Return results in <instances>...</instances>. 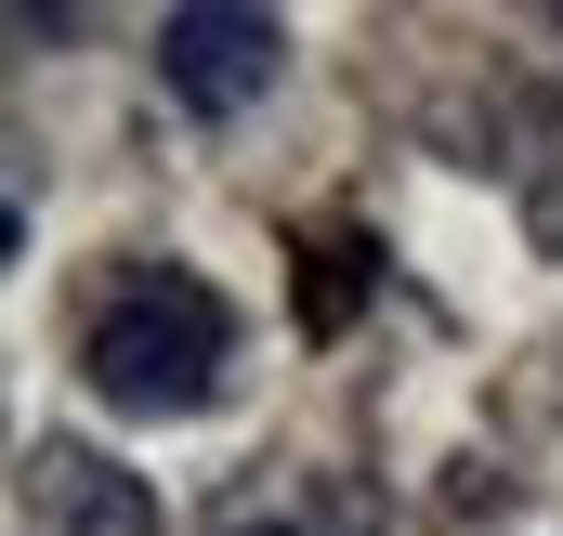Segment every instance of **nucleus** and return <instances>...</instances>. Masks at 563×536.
Returning a JSON list of instances; mask_svg holds the SVG:
<instances>
[{"label": "nucleus", "mask_w": 563, "mask_h": 536, "mask_svg": "<svg viewBox=\"0 0 563 536\" xmlns=\"http://www.w3.org/2000/svg\"><path fill=\"white\" fill-rule=\"evenodd\" d=\"M26 524L40 536H157V498L106 445H40L26 458Z\"/></svg>", "instance_id": "7ed1b4c3"}, {"label": "nucleus", "mask_w": 563, "mask_h": 536, "mask_svg": "<svg viewBox=\"0 0 563 536\" xmlns=\"http://www.w3.org/2000/svg\"><path fill=\"white\" fill-rule=\"evenodd\" d=\"M236 367V301L184 263H119L79 301V380L119 418H197Z\"/></svg>", "instance_id": "f257e3e1"}, {"label": "nucleus", "mask_w": 563, "mask_h": 536, "mask_svg": "<svg viewBox=\"0 0 563 536\" xmlns=\"http://www.w3.org/2000/svg\"><path fill=\"white\" fill-rule=\"evenodd\" d=\"M288 66V26L276 13H236V0H184L170 26H157V79H170V105H197V119H236V105H263Z\"/></svg>", "instance_id": "f03ea898"}, {"label": "nucleus", "mask_w": 563, "mask_h": 536, "mask_svg": "<svg viewBox=\"0 0 563 536\" xmlns=\"http://www.w3.org/2000/svg\"><path fill=\"white\" fill-rule=\"evenodd\" d=\"M210 536H380V524H367V498L341 471H250L210 511Z\"/></svg>", "instance_id": "20e7f679"}]
</instances>
